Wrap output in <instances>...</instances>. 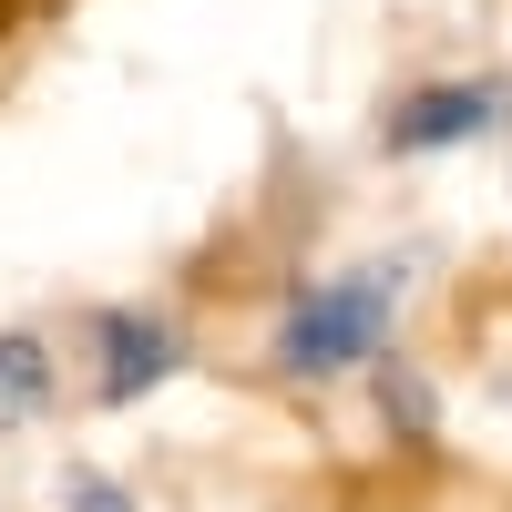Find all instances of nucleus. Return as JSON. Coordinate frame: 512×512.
<instances>
[{"label":"nucleus","instance_id":"1","mask_svg":"<svg viewBox=\"0 0 512 512\" xmlns=\"http://www.w3.org/2000/svg\"><path fill=\"white\" fill-rule=\"evenodd\" d=\"M410 308V267L400 256H369V267H338V277H297L277 338H267V369L297 379V390H328V379H359L390 359V328Z\"/></svg>","mask_w":512,"mask_h":512},{"label":"nucleus","instance_id":"2","mask_svg":"<svg viewBox=\"0 0 512 512\" xmlns=\"http://www.w3.org/2000/svg\"><path fill=\"white\" fill-rule=\"evenodd\" d=\"M82 359H93V400H103V410H134V400H154L164 379L195 359V338L164 318V308L123 297V308H93V318H82Z\"/></svg>","mask_w":512,"mask_h":512},{"label":"nucleus","instance_id":"3","mask_svg":"<svg viewBox=\"0 0 512 512\" xmlns=\"http://www.w3.org/2000/svg\"><path fill=\"white\" fill-rule=\"evenodd\" d=\"M502 123V82H420L379 113V144L390 154H451V144H482Z\"/></svg>","mask_w":512,"mask_h":512},{"label":"nucleus","instance_id":"4","mask_svg":"<svg viewBox=\"0 0 512 512\" xmlns=\"http://www.w3.org/2000/svg\"><path fill=\"white\" fill-rule=\"evenodd\" d=\"M62 410V359L41 328H0V441L11 431H41Z\"/></svg>","mask_w":512,"mask_h":512},{"label":"nucleus","instance_id":"5","mask_svg":"<svg viewBox=\"0 0 512 512\" xmlns=\"http://www.w3.org/2000/svg\"><path fill=\"white\" fill-rule=\"evenodd\" d=\"M62 512H144V492L103 461H62Z\"/></svg>","mask_w":512,"mask_h":512}]
</instances>
